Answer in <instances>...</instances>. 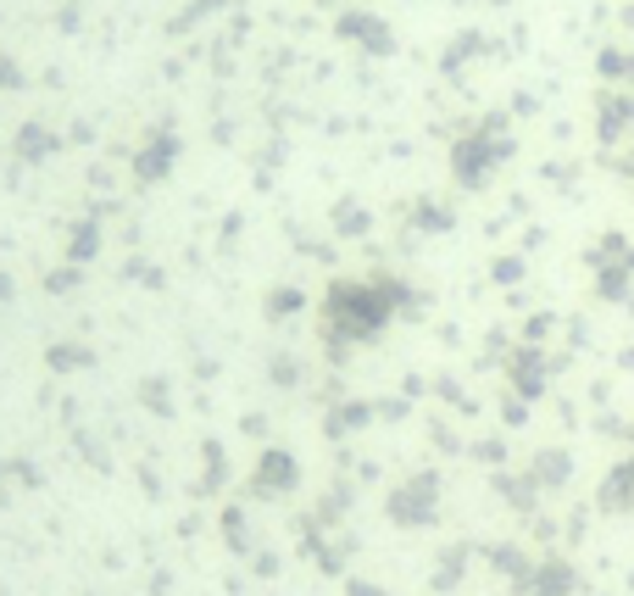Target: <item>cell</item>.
Instances as JSON below:
<instances>
[{
  "label": "cell",
  "mask_w": 634,
  "mask_h": 596,
  "mask_svg": "<svg viewBox=\"0 0 634 596\" xmlns=\"http://www.w3.org/2000/svg\"><path fill=\"white\" fill-rule=\"evenodd\" d=\"M629 118H634V96L607 90V96H601V134H607V140H618V134L629 129Z\"/></svg>",
  "instance_id": "cell-1"
}]
</instances>
